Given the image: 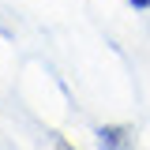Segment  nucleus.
Returning <instances> with one entry per match:
<instances>
[{
	"label": "nucleus",
	"instance_id": "1",
	"mask_svg": "<svg viewBox=\"0 0 150 150\" xmlns=\"http://www.w3.org/2000/svg\"><path fill=\"white\" fill-rule=\"evenodd\" d=\"M98 143H101V150H124V143H128V128H116V124L98 128Z\"/></svg>",
	"mask_w": 150,
	"mask_h": 150
},
{
	"label": "nucleus",
	"instance_id": "2",
	"mask_svg": "<svg viewBox=\"0 0 150 150\" xmlns=\"http://www.w3.org/2000/svg\"><path fill=\"white\" fill-rule=\"evenodd\" d=\"M128 4H135V8H150V0H128Z\"/></svg>",
	"mask_w": 150,
	"mask_h": 150
}]
</instances>
